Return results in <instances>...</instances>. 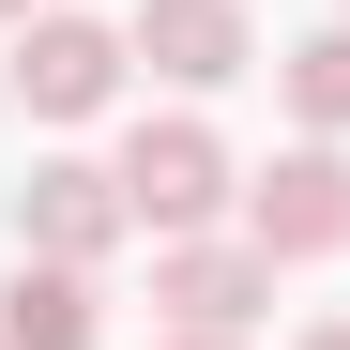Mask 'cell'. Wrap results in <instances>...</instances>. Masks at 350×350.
Segmentation results:
<instances>
[{
	"mask_svg": "<svg viewBox=\"0 0 350 350\" xmlns=\"http://www.w3.org/2000/svg\"><path fill=\"white\" fill-rule=\"evenodd\" d=\"M0 350H92V274H77V259H16V289H0Z\"/></svg>",
	"mask_w": 350,
	"mask_h": 350,
	"instance_id": "7",
	"label": "cell"
},
{
	"mask_svg": "<svg viewBox=\"0 0 350 350\" xmlns=\"http://www.w3.org/2000/svg\"><path fill=\"white\" fill-rule=\"evenodd\" d=\"M122 46H137L152 77H183V92H228V77L259 62L244 0H137V16H122Z\"/></svg>",
	"mask_w": 350,
	"mask_h": 350,
	"instance_id": "6",
	"label": "cell"
},
{
	"mask_svg": "<svg viewBox=\"0 0 350 350\" xmlns=\"http://www.w3.org/2000/svg\"><path fill=\"white\" fill-rule=\"evenodd\" d=\"M305 350H350V320H320V335H305Z\"/></svg>",
	"mask_w": 350,
	"mask_h": 350,
	"instance_id": "11",
	"label": "cell"
},
{
	"mask_svg": "<svg viewBox=\"0 0 350 350\" xmlns=\"http://www.w3.org/2000/svg\"><path fill=\"white\" fill-rule=\"evenodd\" d=\"M152 350H244V335H152Z\"/></svg>",
	"mask_w": 350,
	"mask_h": 350,
	"instance_id": "9",
	"label": "cell"
},
{
	"mask_svg": "<svg viewBox=\"0 0 350 350\" xmlns=\"http://www.w3.org/2000/svg\"><path fill=\"white\" fill-rule=\"evenodd\" d=\"M228 198H244V183H228L213 122H137V137H122V213L152 228V244H183V228H213Z\"/></svg>",
	"mask_w": 350,
	"mask_h": 350,
	"instance_id": "1",
	"label": "cell"
},
{
	"mask_svg": "<svg viewBox=\"0 0 350 350\" xmlns=\"http://www.w3.org/2000/svg\"><path fill=\"white\" fill-rule=\"evenodd\" d=\"M244 244H259V259H335V244H350V152H335V137L274 152L259 183H244Z\"/></svg>",
	"mask_w": 350,
	"mask_h": 350,
	"instance_id": "2",
	"label": "cell"
},
{
	"mask_svg": "<svg viewBox=\"0 0 350 350\" xmlns=\"http://www.w3.org/2000/svg\"><path fill=\"white\" fill-rule=\"evenodd\" d=\"M31 16H46V0H0V31H31Z\"/></svg>",
	"mask_w": 350,
	"mask_h": 350,
	"instance_id": "10",
	"label": "cell"
},
{
	"mask_svg": "<svg viewBox=\"0 0 350 350\" xmlns=\"http://www.w3.org/2000/svg\"><path fill=\"white\" fill-rule=\"evenodd\" d=\"M122 228H137V213H122V167H77V152H46L31 183H16V259H77V274H92Z\"/></svg>",
	"mask_w": 350,
	"mask_h": 350,
	"instance_id": "4",
	"label": "cell"
},
{
	"mask_svg": "<svg viewBox=\"0 0 350 350\" xmlns=\"http://www.w3.org/2000/svg\"><path fill=\"white\" fill-rule=\"evenodd\" d=\"M122 62H137V46L107 16H62V0H46V16L16 31V107H31V122H92V107L122 92Z\"/></svg>",
	"mask_w": 350,
	"mask_h": 350,
	"instance_id": "3",
	"label": "cell"
},
{
	"mask_svg": "<svg viewBox=\"0 0 350 350\" xmlns=\"http://www.w3.org/2000/svg\"><path fill=\"white\" fill-rule=\"evenodd\" d=\"M274 77H289V107H305V137H350V16H335V31H305Z\"/></svg>",
	"mask_w": 350,
	"mask_h": 350,
	"instance_id": "8",
	"label": "cell"
},
{
	"mask_svg": "<svg viewBox=\"0 0 350 350\" xmlns=\"http://www.w3.org/2000/svg\"><path fill=\"white\" fill-rule=\"evenodd\" d=\"M152 305L183 320V335H244V320L274 305V259H259V244H213V228H183V244L152 259Z\"/></svg>",
	"mask_w": 350,
	"mask_h": 350,
	"instance_id": "5",
	"label": "cell"
}]
</instances>
